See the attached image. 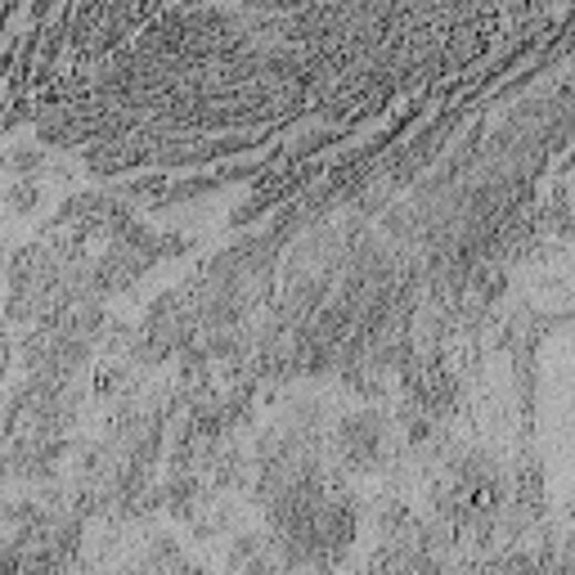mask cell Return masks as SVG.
Returning <instances> with one entry per match:
<instances>
[{
	"mask_svg": "<svg viewBox=\"0 0 575 575\" xmlns=\"http://www.w3.org/2000/svg\"><path fill=\"white\" fill-rule=\"evenodd\" d=\"M6 477H10V454L0 450V485H6Z\"/></svg>",
	"mask_w": 575,
	"mask_h": 575,
	"instance_id": "5",
	"label": "cell"
},
{
	"mask_svg": "<svg viewBox=\"0 0 575 575\" xmlns=\"http://www.w3.org/2000/svg\"><path fill=\"white\" fill-rule=\"evenodd\" d=\"M36 202H41V189H36V180H14L10 189H6V207L10 211H36Z\"/></svg>",
	"mask_w": 575,
	"mask_h": 575,
	"instance_id": "3",
	"label": "cell"
},
{
	"mask_svg": "<svg viewBox=\"0 0 575 575\" xmlns=\"http://www.w3.org/2000/svg\"><path fill=\"white\" fill-rule=\"evenodd\" d=\"M391 450V422L383 409H355L333 427V454L351 472H374Z\"/></svg>",
	"mask_w": 575,
	"mask_h": 575,
	"instance_id": "1",
	"label": "cell"
},
{
	"mask_svg": "<svg viewBox=\"0 0 575 575\" xmlns=\"http://www.w3.org/2000/svg\"><path fill=\"white\" fill-rule=\"evenodd\" d=\"M6 365H10V337L0 328V378H6Z\"/></svg>",
	"mask_w": 575,
	"mask_h": 575,
	"instance_id": "4",
	"label": "cell"
},
{
	"mask_svg": "<svg viewBox=\"0 0 575 575\" xmlns=\"http://www.w3.org/2000/svg\"><path fill=\"white\" fill-rule=\"evenodd\" d=\"M6 163H10V171H19V180H36V171L45 167V154L36 144H14Z\"/></svg>",
	"mask_w": 575,
	"mask_h": 575,
	"instance_id": "2",
	"label": "cell"
}]
</instances>
